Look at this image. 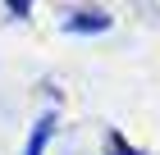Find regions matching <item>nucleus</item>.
<instances>
[{
  "label": "nucleus",
  "mask_w": 160,
  "mask_h": 155,
  "mask_svg": "<svg viewBox=\"0 0 160 155\" xmlns=\"http://www.w3.org/2000/svg\"><path fill=\"white\" fill-rule=\"evenodd\" d=\"M110 23L105 14H96V9H82V14H73V18H64V27L69 32H101V27Z\"/></svg>",
  "instance_id": "nucleus-1"
},
{
  "label": "nucleus",
  "mask_w": 160,
  "mask_h": 155,
  "mask_svg": "<svg viewBox=\"0 0 160 155\" xmlns=\"http://www.w3.org/2000/svg\"><path fill=\"white\" fill-rule=\"evenodd\" d=\"M50 132H55V119H50V114H46V119H37V132L28 137V151H23V155H41V151H46V142H50Z\"/></svg>",
  "instance_id": "nucleus-2"
},
{
  "label": "nucleus",
  "mask_w": 160,
  "mask_h": 155,
  "mask_svg": "<svg viewBox=\"0 0 160 155\" xmlns=\"http://www.w3.org/2000/svg\"><path fill=\"white\" fill-rule=\"evenodd\" d=\"M110 155H142V151H133V146H123V137L114 132V137H110Z\"/></svg>",
  "instance_id": "nucleus-3"
}]
</instances>
